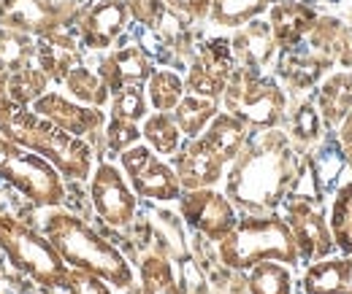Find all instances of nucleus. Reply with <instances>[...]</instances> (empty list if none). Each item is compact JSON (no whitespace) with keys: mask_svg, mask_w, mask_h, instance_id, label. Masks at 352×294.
<instances>
[{"mask_svg":"<svg viewBox=\"0 0 352 294\" xmlns=\"http://www.w3.org/2000/svg\"><path fill=\"white\" fill-rule=\"evenodd\" d=\"M301 157L287 132H252L239 157L225 170V195L247 216L274 213L293 192L301 173Z\"/></svg>","mask_w":352,"mask_h":294,"instance_id":"f257e3e1","label":"nucleus"},{"mask_svg":"<svg viewBox=\"0 0 352 294\" xmlns=\"http://www.w3.org/2000/svg\"><path fill=\"white\" fill-rule=\"evenodd\" d=\"M44 232L52 246L60 252L68 267L100 275L117 289H128L133 284L131 262L114 243H109L100 232H95L85 219L71 210H57L44 219Z\"/></svg>","mask_w":352,"mask_h":294,"instance_id":"f03ea898","label":"nucleus"},{"mask_svg":"<svg viewBox=\"0 0 352 294\" xmlns=\"http://www.w3.org/2000/svg\"><path fill=\"white\" fill-rule=\"evenodd\" d=\"M0 132L30 149L33 154H38L49 165L60 170L63 178L71 181H87L92 175V146L87 138H76L71 132H65L63 127L44 119L41 114H36L30 106H14L8 111L0 114Z\"/></svg>","mask_w":352,"mask_h":294,"instance_id":"7ed1b4c3","label":"nucleus"},{"mask_svg":"<svg viewBox=\"0 0 352 294\" xmlns=\"http://www.w3.org/2000/svg\"><path fill=\"white\" fill-rule=\"evenodd\" d=\"M217 256L228 270L247 273L258 262H282L298 265V246L293 238L290 224L285 216L265 213V216H247L239 219L230 235L217 243Z\"/></svg>","mask_w":352,"mask_h":294,"instance_id":"20e7f679","label":"nucleus"},{"mask_svg":"<svg viewBox=\"0 0 352 294\" xmlns=\"http://www.w3.org/2000/svg\"><path fill=\"white\" fill-rule=\"evenodd\" d=\"M222 106L252 132L276 130L287 119V95L276 84V79L263 76V71H250L239 65L225 86Z\"/></svg>","mask_w":352,"mask_h":294,"instance_id":"39448f33","label":"nucleus"},{"mask_svg":"<svg viewBox=\"0 0 352 294\" xmlns=\"http://www.w3.org/2000/svg\"><path fill=\"white\" fill-rule=\"evenodd\" d=\"M0 252L8 256V262L22 270L28 278H33L38 286L60 289L68 273L65 259L52 246L44 232L28 227L25 221L3 213L0 216Z\"/></svg>","mask_w":352,"mask_h":294,"instance_id":"423d86ee","label":"nucleus"},{"mask_svg":"<svg viewBox=\"0 0 352 294\" xmlns=\"http://www.w3.org/2000/svg\"><path fill=\"white\" fill-rule=\"evenodd\" d=\"M0 178L38 208H60L65 203V184L54 165L30 149L8 140L0 132Z\"/></svg>","mask_w":352,"mask_h":294,"instance_id":"0eeeda50","label":"nucleus"},{"mask_svg":"<svg viewBox=\"0 0 352 294\" xmlns=\"http://www.w3.org/2000/svg\"><path fill=\"white\" fill-rule=\"evenodd\" d=\"M120 165L135 197H144L152 203H174L184 192L171 162L155 154L146 143H135L128 151H122Z\"/></svg>","mask_w":352,"mask_h":294,"instance_id":"6e6552de","label":"nucleus"},{"mask_svg":"<svg viewBox=\"0 0 352 294\" xmlns=\"http://www.w3.org/2000/svg\"><path fill=\"white\" fill-rule=\"evenodd\" d=\"M285 203H287L285 221L293 230L301 262L311 265V262H320L325 256H333L336 243H333V235H331V224L322 213V197L287 195Z\"/></svg>","mask_w":352,"mask_h":294,"instance_id":"1a4fd4ad","label":"nucleus"},{"mask_svg":"<svg viewBox=\"0 0 352 294\" xmlns=\"http://www.w3.org/2000/svg\"><path fill=\"white\" fill-rule=\"evenodd\" d=\"M179 216L190 230H195L198 235H204L212 243H220L225 235H230L241 219L236 206L228 200V195L217 192L214 186L182 192Z\"/></svg>","mask_w":352,"mask_h":294,"instance_id":"9d476101","label":"nucleus"},{"mask_svg":"<svg viewBox=\"0 0 352 294\" xmlns=\"http://www.w3.org/2000/svg\"><path fill=\"white\" fill-rule=\"evenodd\" d=\"M89 200L98 219L114 230H125L135 221L138 197L131 189L125 173L111 162L95 165L89 175Z\"/></svg>","mask_w":352,"mask_h":294,"instance_id":"9b49d317","label":"nucleus"},{"mask_svg":"<svg viewBox=\"0 0 352 294\" xmlns=\"http://www.w3.org/2000/svg\"><path fill=\"white\" fill-rule=\"evenodd\" d=\"M233 71H236V57L230 49V38L204 41L190 62V71L184 76V89L187 95H198L220 103Z\"/></svg>","mask_w":352,"mask_h":294,"instance_id":"f8f14e48","label":"nucleus"},{"mask_svg":"<svg viewBox=\"0 0 352 294\" xmlns=\"http://www.w3.org/2000/svg\"><path fill=\"white\" fill-rule=\"evenodd\" d=\"M74 3H54V0H3L0 3V25L6 30L28 33L33 38L49 36L57 25L76 19Z\"/></svg>","mask_w":352,"mask_h":294,"instance_id":"ddd939ff","label":"nucleus"},{"mask_svg":"<svg viewBox=\"0 0 352 294\" xmlns=\"http://www.w3.org/2000/svg\"><path fill=\"white\" fill-rule=\"evenodd\" d=\"M30 108L36 114H41L44 119L54 122L57 127H63L65 132L76 135V138H89L95 132H103V127H106L103 108L85 106V103H79V100H74L63 92H54V89L41 95Z\"/></svg>","mask_w":352,"mask_h":294,"instance_id":"4468645a","label":"nucleus"},{"mask_svg":"<svg viewBox=\"0 0 352 294\" xmlns=\"http://www.w3.org/2000/svg\"><path fill=\"white\" fill-rule=\"evenodd\" d=\"M171 168L179 175L182 189H206V186H217L225 178L228 165L212 151V146L204 138H187L179 151L171 157Z\"/></svg>","mask_w":352,"mask_h":294,"instance_id":"2eb2a0df","label":"nucleus"},{"mask_svg":"<svg viewBox=\"0 0 352 294\" xmlns=\"http://www.w3.org/2000/svg\"><path fill=\"white\" fill-rule=\"evenodd\" d=\"M131 8L125 0H100L85 14H79L82 46L89 51H106L131 25Z\"/></svg>","mask_w":352,"mask_h":294,"instance_id":"dca6fc26","label":"nucleus"},{"mask_svg":"<svg viewBox=\"0 0 352 294\" xmlns=\"http://www.w3.org/2000/svg\"><path fill=\"white\" fill-rule=\"evenodd\" d=\"M95 71L100 73V79L106 82L109 92L114 95L122 86L146 84L149 76L155 73V62H152V57H149V51L144 46L131 43V46H120L114 51H106Z\"/></svg>","mask_w":352,"mask_h":294,"instance_id":"f3484780","label":"nucleus"},{"mask_svg":"<svg viewBox=\"0 0 352 294\" xmlns=\"http://www.w3.org/2000/svg\"><path fill=\"white\" fill-rule=\"evenodd\" d=\"M317 8L311 3L301 0H276L268 8V25L274 33V41L279 46V51L293 49L309 36V30L317 22Z\"/></svg>","mask_w":352,"mask_h":294,"instance_id":"a211bd4d","label":"nucleus"},{"mask_svg":"<svg viewBox=\"0 0 352 294\" xmlns=\"http://www.w3.org/2000/svg\"><path fill=\"white\" fill-rule=\"evenodd\" d=\"M230 49H233V57H236V65L239 68H250V71H263L265 65L274 60L276 54V41H274V33H271V25L268 22H250L244 27L236 30V36L230 38Z\"/></svg>","mask_w":352,"mask_h":294,"instance_id":"6ab92c4d","label":"nucleus"},{"mask_svg":"<svg viewBox=\"0 0 352 294\" xmlns=\"http://www.w3.org/2000/svg\"><path fill=\"white\" fill-rule=\"evenodd\" d=\"M250 135H252V130L244 125L241 119H236V117L228 114V111H220L198 138H204L222 162L230 165V162L239 157V151L244 149V143L250 140Z\"/></svg>","mask_w":352,"mask_h":294,"instance_id":"aec40b11","label":"nucleus"},{"mask_svg":"<svg viewBox=\"0 0 352 294\" xmlns=\"http://www.w3.org/2000/svg\"><path fill=\"white\" fill-rule=\"evenodd\" d=\"M317 111L325 127H339L352 108V73H336L317 89Z\"/></svg>","mask_w":352,"mask_h":294,"instance_id":"412c9836","label":"nucleus"},{"mask_svg":"<svg viewBox=\"0 0 352 294\" xmlns=\"http://www.w3.org/2000/svg\"><path fill=\"white\" fill-rule=\"evenodd\" d=\"M141 138L144 143L160 154V157H174L182 146V130L176 125L171 111H152L144 122H141Z\"/></svg>","mask_w":352,"mask_h":294,"instance_id":"4be33fe9","label":"nucleus"},{"mask_svg":"<svg viewBox=\"0 0 352 294\" xmlns=\"http://www.w3.org/2000/svg\"><path fill=\"white\" fill-rule=\"evenodd\" d=\"M171 114L184 138H198L209 127V122L220 114V103L209 97H198V95H184Z\"/></svg>","mask_w":352,"mask_h":294,"instance_id":"5701e85b","label":"nucleus"},{"mask_svg":"<svg viewBox=\"0 0 352 294\" xmlns=\"http://www.w3.org/2000/svg\"><path fill=\"white\" fill-rule=\"evenodd\" d=\"M274 3L276 0H212L209 19L220 27L239 30V27L255 22L258 16H263Z\"/></svg>","mask_w":352,"mask_h":294,"instance_id":"b1692460","label":"nucleus"},{"mask_svg":"<svg viewBox=\"0 0 352 294\" xmlns=\"http://www.w3.org/2000/svg\"><path fill=\"white\" fill-rule=\"evenodd\" d=\"M141 294H182L171 259L166 254H146L138 265Z\"/></svg>","mask_w":352,"mask_h":294,"instance_id":"393cba45","label":"nucleus"},{"mask_svg":"<svg viewBox=\"0 0 352 294\" xmlns=\"http://www.w3.org/2000/svg\"><path fill=\"white\" fill-rule=\"evenodd\" d=\"M63 86H65L68 97H74V100H79V103H85V106L103 108V106L111 100V92H109L106 82L100 79V73L92 71V68H85V65H76V68L65 76Z\"/></svg>","mask_w":352,"mask_h":294,"instance_id":"a878e982","label":"nucleus"},{"mask_svg":"<svg viewBox=\"0 0 352 294\" xmlns=\"http://www.w3.org/2000/svg\"><path fill=\"white\" fill-rule=\"evenodd\" d=\"M144 89H146V100L152 111H174L179 100L187 95L184 79L171 68H155V73L149 76Z\"/></svg>","mask_w":352,"mask_h":294,"instance_id":"bb28decb","label":"nucleus"},{"mask_svg":"<svg viewBox=\"0 0 352 294\" xmlns=\"http://www.w3.org/2000/svg\"><path fill=\"white\" fill-rule=\"evenodd\" d=\"M247 292L250 294H293L290 265L282 262H258L247 270Z\"/></svg>","mask_w":352,"mask_h":294,"instance_id":"cd10ccee","label":"nucleus"},{"mask_svg":"<svg viewBox=\"0 0 352 294\" xmlns=\"http://www.w3.org/2000/svg\"><path fill=\"white\" fill-rule=\"evenodd\" d=\"M301 284H304L307 294H342L344 256H325L320 262H311Z\"/></svg>","mask_w":352,"mask_h":294,"instance_id":"c85d7f7f","label":"nucleus"},{"mask_svg":"<svg viewBox=\"0 0 352 294\" xmlns=\"http://www.w3.org/2000/svg\"><path fill=\"white\" fill-rule=\"evenodd\" d=\"M331 235L336 243V252H342V256L352 254V181L342 184L333 195V206H331Z\"/></svg>","mask_w":352,"mask_h":294,"instance_id":"c756f323","label":"nucleus"},{"mask_svg":"<svg viewBox=\"0 0 352 294\" xmlns=\"http://www.w3.org/2000/svg\"><path fill=\"white\" fill-rule=\"evenodd\" d=\"M49 84H52L49 76H46L36 62H30V65H25L22 71L8 73V97H11L14 106L28 108V106H33L41 95L49 92Z\"/></svg>","mask_w":352,"mask_h":294,"instance_id":"7c9ffc66","label":"nucleus"},{"mask_svg":"<svg viewBox=\"0 0 352 294\" xmlns=\"http://www.w3.org/2000/svg\"><path fill=\"white\" fill-rule=\"evenodd\" d=\"M287 135H290V140L296 143V149L298 146H314L320 138H322V130H325V122H322V117H320V111H317V106L311 103V100H304V103H298L290 114H287Z\"/></svg>","mask_w":352,"mask_h":294,"instance_id":"2f4dec72","label":"nucleus"},{"mask_svg":"<svg viewBox=\"0 0 352 294\" xmlns=\"http://www.w3.org/2000/svg\"><path fill=\"white\" fill-rule=\"evenodd\" d=\"M36 49H38V38L3 27L0 30V68L6 73L22 71L25 65L36 62Z\"/></svg>","mask_w":352,"mask_h":294,"instance_id":"473e14b6","label":"nucleus"},{"mask_svg":"<svg viewBox=\"0 0 352 294\" xmlns=\"http://www.w3.org/2000/svg\"><path fill=\"white\" fill-rule=\"evenodd\" d=\"M36 65L49 76V82L63 84L65 76H68L76 65H82V57H79V51H71V49H63V46H54V43L38 38Z\"/></svg>","mask_w":352,"mask_h":294,"instance_id":"72a5a7b5","label":"nucleus"},{"mask_svg":"<svg viewBox=\"0 0 352 294\" xmlns=\"http://www.w3.org/2000/svg\"><path fill=\"white\" fill-rule=\"evenodd\" d=\"M111 106V117L125 119V122H144L149 117V100H146V89L144 84H131L122 86L120 92L111 95L109 100Z\"/></svg>","mask_w":352,"mask_h":294,"instance_id":"f704fd0d","label":"nucleus"},{"mask_svg":"<svg viewBox=\"0 0 352 294\" xmlns=\"http://www.w3.org/2000/svg\"><path fill=\"white\" fill-rule=\"evenodd\" d=\"M103 143H106V149L111 151V154H122V151H128L131 146L135 143H141V127L135 125V122H125V119H117V117H111L106 127H103Z\"/></svg>","mask_w":352,"mask_h":294,"instance_id":"c9c22d12","label":"nucleus"},{"mask_svg":"<svg viewBox=\"0 0 352 294\" xmlns=\"http://www.w3.org/2000/svg\"><path fill=\"white\" fill-rule=\"evenodd\" d=\"M60 289H65L68 294H111V284L103 281L100 275H92V273H85V270L68 267L65 281H63Z\"/></svg>","mask_w":352,"mask_h":294,"instance_id":"e433bc0d","label":"nucleus"},{"mask_svg":"<svg viewBox=\"0 0 352 294\" xmlns=\"http://www.w3.org/2000/svg\"><path fill=\"white\" fill-rule=\"evenodd\" d=\"M128 8H131V19L135 25L146 27V30H155V25L160 22L166 5L163 0H125Z\"/></svg>","mask_w":352,"mask_h":294,"instance_id":"4c0bfd02","label":"nucleus"},{"mask_svg":"<svg viewBox=\"0 0 352 294\" xmlns=\"http://www.w3.org/2000/svg\"><path fill=\"white\" fill-rule=\"evenodd\" d=\"M163 5L184 22H201L212 11V0H163Z\"/></svg>","mask_w":352,"mask_h":294,"instance_id":"58836bf2","label":"nucleus"},{"mask_svg":"<svg viewBox=\"0 0 352 294\" xmlns=\"http://www.w3.org/2000/svg\"><path fill=\"white\" fill-rule=\"evenodd\" d=\"M336 146H339V151H342L347 168L352 170V108H350V114L339 122V127H336Z\"/></svg>","mask_w":352,"mask_h":294,"instance_id":"ea45409f","label":"nucleus"},{"mask_svg":"<svg viewBox=\"0 0 352 294\" xmlns=\"http://www.w3.org/2000/svg\"><path fill=\"white\" fill-rule=\"evenodd\" d=\"M8 108H14V103L8 97V73L0 68V114L8 111Z\"/></svg>","mask_w":352,"mask_h":294,"instance_id":"a19ab883","label":"nucleus"},{"mask_svg":"<svg viewBox=\"0 0 352 294\" xmlns=\"http://www.w3.org/2000/svg\"><path fill=\"white\" fill-rule=\"evenodd\" d=\"M342 294H352V254L344 256V284H342Z\"/></svg>","mask_w":352,"mask_h":294,"instance_id":"79ce46f5","label":"nucleus"},{"mask_svg":"<svg viewBox=\"0 0 352 294\" xmlns=\"http://www.w3.org/2000/svg\"><path fill=\"white\" fill-rule=\"evenodd\" d=\"M0 294H3V289H0Z\"/></svg>","mask_w":352,"mask_h":294,"instance_id":"37998d69","label":"nucleus"}]
</instances>
